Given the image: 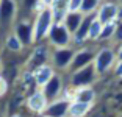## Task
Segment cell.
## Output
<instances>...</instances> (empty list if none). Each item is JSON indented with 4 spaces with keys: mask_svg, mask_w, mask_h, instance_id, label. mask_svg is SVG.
Listing matches in <instances>:
<instances>
[{
    "mask_svg": "<svg viewBox=\"0 0 122 117\" xmlns=\"http://www.w3.org/2000/svg\"><path fill=\"white\" fill-rule=\"evenodd\" d=\"M52 20H53V11L52 8H46L39 14L38 20H36V25H35V30H33V38L35 39H41L50 28L52 25Z\"/></svg>",
    "mask_w": 122,
    "mask_h": 117,
    "instance_id": "6da1fadb",
    "label": "cell"
},
{
    "mask_svg": "<svg viewBox=\"0 0 122 117\" xmlns=\"http://www.w3.org/2000/svg\"><path fill=\"white\" fill-rule=\"evenodd\" d=\"M27 103H28V108L31 111H35V112H42L47 106V100L42 92H35L33 95H30Z\"/></svg>",
    "mask_w": 122,
    "mask_h": 117,
    "instance_id": "7a4b0ae2",
    "label": "cell"
},
{
    "mask_svg": "<svg viewBox=\"0 0 122 117\" xmlns=\"http://www.w3.org/2000/svg\"><path fill=\"white\" fill-rule=\"evenodd\" d=\"M117 16V6L113 3H107L103 5V6L100 8V13H99V20L102 22V24H110V22L114 20V17Z\"/></svg>",
    "mask_w": 122,
    "mask_h": 117,
    "instance_id": "3957f363",
    "label": "cell"
},
{
    "mask_svg": "<svg viewBox=\"0 0 122 117\" xmlns=\"http://www.w3.org/2000/svg\"><path fill=\"white\" fill-rule=\"evenodd\" d=\"M52 75H53V70H52L49 66H41V67H38V70L35 72V80L39 86H46L47 83L50 81Z\"/></svg>",
    "mask_w": 122,
    "mask_h": 117,
    "instance_id": "277c9868",
    "label": "cell"
},
{
    "mask_svg": "<svg viewBox=\"0 0 122 117\" xmlns=\"http://www.w3.org/2000/svg\"><path fill=\"white\" fill-rule=\"evenodd\" d=\"M91 108V103H85V102H74L71 103V106H69V114L72 117H81L89 111Z\"/></svg>",
    "mask_w": 122,
    "mask_h": 117,
    "instance_id": "5b68a950",
    "label": "cell"
},
{
    "mask_svg": "<svg viewBox=\"0 0 122 117\" xmlns=\"http://www.w3.org/2000/svg\"><path fill=\"white\" fill-rule=\"evenodd\" d=\"M96 92L91 88H81L75 92V100L77 102H85V103H92Z\"/></svg>",
    "mask_w": 122,
    "mask_h": 117,
    "instance_id": "8992f818",
    "label": "cell"
},
{
    "mask_svg": "<svg viewBox=\"0 0 122 117\" xmlns=\"http://www.w3.org/2000/svg\"><path fill=\"white\" fill-rule=\"evenodd\" d=\"M102 30H103V24H102L99 19H94V20L91 22V25H89V30H88V36H89L91 39L100 38Z\"/></svg>",
    "mask_w": 122,
    "mask_h": 117,
    "instance_id": "52a82bcc",
    "label": "cell"
},
{
    "mask_svg": "<svg viewBox=\"0 0 122 117\" xmlns=\"http://www.w3.org/2000/svg\"><path fill=\"white\" fill-rule=\"evenodd\" d=\"M83 0H67V13H77L81 8Z\"/></svg>",
    "mask_w": 122,
    "mask_h": 117,
    "instance_id": "ba28073f",
    "label": "cell"
},
{
    "mask_svg": "<svg viewBox=\"0 0 122 117\" xmlns=\"http://www.w3.org/2000/svg\"><path fill=\"white\" fill-rule=\"evenodd\" d=\"M114 24L113 22H110V24H105L103 25V30H102V34H100V38H105V36H108V34H111L113 31H114Z\"/></svg>",
    "mask_w": 122,
    "mask_h": 117,
    "instance_id": "9c48e42d",
    "label": "cell"
},
{
    "mask_svg": "<svg viewBox=\"0 0 122 117\" xmlns=\"http://www.w3.org/2000/svg\"><path fill=\"white\" fill-rule=\"evenodd\" d=\"M6 89H8V84H6V81H5V78L0 77V97L6 92Z\"/></svg>",
    "mask_w": 122,
    "mask_h": 117,
    "instance_id": "30bf717a",
    "label": "cell"
},
{
    "mask_svg": "<svg viewBox=\"0 0 122 117\" xmlns=\"http://www.w3.org/2000/svg\"><path fill=\"white\" fill-rule=\"evenodd\" d=\"M8 45H10L11 49H16V50L19 49V44H17V41H16V38H11L10 41H8Z\"/></svg>",
    "mask_w": 122,
    "mask_h": 117,
    "instance_id": "8fae6325",
    "label": "cell"
},
{
    "mask_svg": "<svg viewBox=\"0 0 122 117\" xmlns=\"http://www.w3.org/2000/svg\"><path fill=\"white\" fill-rule=\"evenodd\" d=\"M116 73H117V75H121V77H122V59L119 61L117 67H116Z\"/></svg>",
    "mask_w": 122,
    "mask_h": 117,
    "instance_id": "7c38bea8",
    "label": "cell"
},
{
    "mask_svg": "<svg viewBox=\"0 0 122 117\" xmlns=\"http://www.w3.org/2000/svg\"><path fill=\"white\" fill-rule=\"evenodd\" d=\"M53 2H55V0H41V3L46 5V6H49V8H50L52 5H53Z\"/></svg>",
    "mask_w": 122,
    "mask_h": 117,
    "instance_id": "4fadbf2b",
    "label": "cell"
},
{
    "mask_svg": "<svg viewBox=\"0 0 122 117\" xmlns=\"http://www.w3.org/2000/svg\"><path fill=\"white\" fill-rule=\"evenodd\" d=\"M119 58H121V59H122V50H121V53H119Z\"/></svg>",
    "mask_w": 122,
    "mask_h": 117,
    "instance_id": "5bb4252c",
    "label": "cell"
},
{
    "mask_svg": "<svg viewBox=\"0 0 122 117\" xmlns=\"http://www.w3.org/2000/svg\"><path fill=\"white\" fill-rule=\"evenodd\" d=\"M13 117H20V116H13Z\"/></svg>",
    "mask_w": 122,
    "mask_h": 117,
    "instance_id": "9a60e30c",
    "label": "cell"
}]
</instances>
